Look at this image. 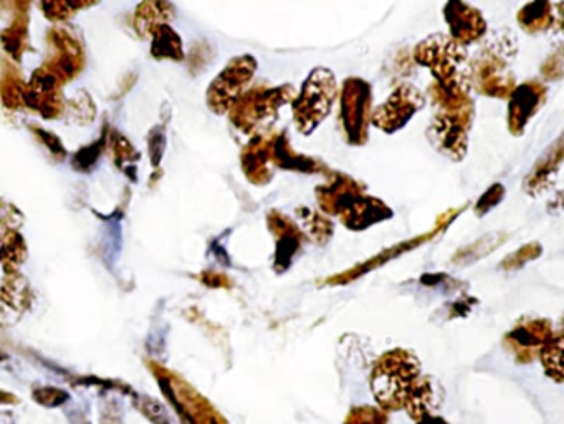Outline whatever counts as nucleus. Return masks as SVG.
<instances>
[{
  "mask_svg": "<svg viewBox=\"0 0 564 424\" xmlns=\"http://www.w3.org/2000/svg\"><path fill=\"white\" fill-rule=\"evenodd\" d=\"M421 374V361L411 351L395 348L382 355L371 374V390L379 406L384 411L404 410L405 400Z\"/></svg>",
  "mask_w": 564,
  "mask_h": 424,
  "instance_id": "nucleus-1",
  "label": "nucleus"
},
{
  "mask_svg": "<svg viewBox=\"0 0 564 424\" xmlns=\"http://www.w3.org/2000/svg\"><path fill=\"white\" fill-rule=\"evenodd\" d=\"M467 48L445 34L424 39L414 48V58L434 75L435 84L444 88H470V72L467 67Z\"/></svg>",
  "mask_w": 564,
  "mask_h": 424,
  "instance_id": "nucleus-2",
  "label": "nucleus"
},
{
  "mask_svg": "<svg viewBox=\"0 0 564 424\" xmlns=\"http://www.w3.org/2000/svg\"><path fill=\"white\" fill-rule=\"evenodd\" d=\"M517 47L514 39H503L498 35L485 51L478 52L471 62L470 87L485 97L510 98L514 88V75L508 68V62L513 58Z\"/></svg>",
  "mask_w": 564,
  "mask_h": 424,
  "instance_id": "nucleus-3",
  "label": "nucleus"
},
{
  "mask_svg": "<svg viewBox=\"0 0 564 424\" xmlns=\"http://www.w3.org/2000/svg\"><path fill=\"white\" fill-rule=\"evenodd\" d=\"M338 95L335 75L325 67L315 68L300 94L293 98V120L302 134H312L328 117Z\"/></svg>",
  "mask_w": 564,
  "mask_h": 424,
  "instance_id": "nucleus-4",
  "label": "nucleus"
},
{
  "mask_svg": "<svg viewBox=\"0 0 564 424\" xmlns=\"http://www.w3.org/2000/svg\"><path fill=\"white\" fill-rule=\"evenodd\" d=\"M295 97L296 90L293 85L243 91L229 110L230 123L242 133H253L260 124L273 120L280 108L292 104Z\"/></svg>",
  "mask_w": 564,
  "mask_h": 424,
  "instance_id": "nucleus-5",
  "label": "nucleus"
},
{
  "mask_svg": "<svg viewBox=\"0 0 564 424\" xmlns=\"http://www.w3.org/2000/svg\"><path fill=\"white\" fill-rule=\"evenodd\" d=\"M371 85L362 78H346L339 97V120L346 143L362 146L371 123Z\"/></svg>",
  "mask_w": 564,
  "mask_h": 424,
  "instance_id": "nucleus-6",
  "label": "nucleus"
},
{
  "mask_svg": "<svg viewBox=\"0 0 564 424\" xmlns=\"http://www.w3.org/2000/svg\"><path fill=\"white\" fill-rule=\"evenodd\" d=\"M257 67L259 64L252 55H240V57L232 58L207 88L206 101L210 111L216 115L229 113L237 98L247 90L252 81Z\"/></svg>",
  "mask_w": 564,
  "mask_h": 424,
  "instance_id": "nucleus-7",
  "label": "nucleus"
},
{
  "mask_svg": "<svg viewBox=\"0 0 564 424\" xmlns=\"http://www.w3.org/2000/svg\"><path fill=\"white\" fill-rule=\"evenodd\" d=\"M425 105V97L417 87L402 84L391 97L371 115V123L384 133L392 134L404 128Z\"/></svg>",
  "mask_w": 564,
  "mask_h": 424,
  "instance_id": "nucleus-8",
  "label": "nucleus"
},
{
  "mask_svg": "<svg viewBox=\"0 0 564 424\" xmlns=\"http://www.w3.org/2000/svg\"><path fill=\"white\" fill-rule=\"evenodd\" d=\"M474 123V115L441 113L437 111L429 127V140L435 150L454 161H460L467 153L468 131Z\"/></svg>",
  "mask_w": 564,
  "mask_h": 424,
  "instance_id": "nucleus-9",
  "label": "nucleus"
},
{
  "mask_svg": "<svg viewBox=\"0 0 564 424\" xmlns=\"http://www.w3.org/2000/svg\"><path fill=\"white\" fill-rule=\"evenodd\" d=\"M51 55L44 65L52 74L57 75L62 81H70L84 68V48L77 39L72 37L68 31L54 28L48 34Z\"/></svg>",
  "mask_w": 564,
  "mask_h": 424,
  "instance_id": "nucleus-10",
  "label": "nucleus"
},
{
  "mask_svg": "<svg viewBox=\"0 0 564 424\" xmlns=\"http://www.w3.org/2000/svg\"><path fill=\"white\" fill-rule=\"evenodd\" d=\"M62 85L64 81L52 74L47 68L42 67L35 72L32 80L22 94V101L29 107L37 110L39 113L47 118L57 117L64 108V97H62Z\"/></svg>",
  "mask_w": 564,
  "mask_h": 424,
  "instance_id": "nucleus-11",
  "label": "nucleus"
},
{
  "mask_svg": "<svg viewBox=\"0 0 564 424\" xmlns=\"http://www.w3.org/2000/svg\"><path fill=\"white\" fill-rule=\"evenodd\" d=\"M546 95V85L538 80H530L513 88L510 95V107H508V128L511 133L517 137L523 133L527 124L543 107Z\"/></svg>",
  "mask_w": 564,
  "mask_h": 424,
  "instance_id": "nucleus-12",
  "label": "nucleus"
},
{
  "mask_svg": "<svg viewBox=\"0 0 564 424\" xmlns=\"http://www.w3.org/2000/svg\"><path fill=\"white\" fill-rule=\"evenodd\" d=\"M444 19L451 37L458 44L468 45L484 39L487 34V21L478 9L471 8L465 0H447Z\"/></svg>",
  "mask_w": 564,
  "mask_h": 424,
  "instance_id": "nucleus-13",
  "label": "nucleus"
},
{
  "mask_svg": "<svg viewBox=\"0 0 564 424\" xmlns=\"http://www.w3.org/2000/svg\"><path fill=\"white\" fill-rule=\"evenodd\" d=\"M553 334V324L550 320L534 318V320H524L523 324L517 325L507 335L505 341L520 363H530L540 355L541 348Z\"/></svg>",
  "mask_w": 564,
  "mask_h": 424,
  "instance_id": "nucleus-14",
  "label": "nucleus"
},
{
  "mask_svg": "<svg viewBox=\"0 0 564 424\" xmlns=\"http://www.w3.org/2000/svg\"><path fill=\"white\" fill-rule=\"evenodd\" d=\"M267 221H269L270 231L276 238L275 271L282 274L289 271L293 259L302 248V231L292 219L286 218L279 210H270Z\"/></svg>",
  "mask_w": 564,
  "mask_h": 424,
  "instance_id": "nucleus-15",
  "label": "nucleus"
},
{
  "mask_svg": "<svg viewBox=\"0 0 564 424\" xmlns=\"http://www.w3.org/2000/svg\"><path fill=\"white\" fill-rule=\"evenodd\" d=\"M275 134H257L242 151V170L247 180L265 186L273 180L272 148Z\"/></svg>",
  "mask_w": 564,
  "mask_h": 424,
  "instance_id": "nucleus-16",
  "label": "nucleus"
},
{
  "mask_svg": "<svg viewBox=\"0 0 564 424\" xmlns=\"http://www.w3.org/2000/svg\"><path fill=\"white\" fill-rule=\"evenodd\" d=\"M339 221L351 231H365L376 222L392 218V209L378 197L358 194L345 209L339 213Z\"/></svg>",
  "mask_w": 564,
  "mask_h": 424,
  "instance_id": "nucleus-17",
  "label": "nucleus"
},
{
  "mask_svg": "<svg viewBox=\"0 0 564 424\" xmlns=\"http://www.w3.org/2000/svg\"><path fill=\"white\" fill-rule=\"evenodd\" d=\"M365 184L348 174H336L335 180L316 189V199L325 215L338 216L358 194L365 193Z\"/></svg>",
  "mask_w": 564,
  "mask_h": 424,
  "instance_id": "nucleus-18",
  "label": "nucleus"
},
{
  "mask_svg": "<svg viewBox=\"0 0 564 424\" xmlns=\"http://www.w3.org/2000/svg\"><path fill=\"white\" fill-rule=\"evenodd\" d=\"M28 292L24 279L15 271H6L4 281H0V324H12L21 317L28 307Z\"/></svg>",
  "mask_w": 564,
  "mask_h": 424,
  "instance_id": "nucleus-19",
  "label": "nucleus"
},
{
  "mask_svg": "<svg viewBox=\"0 0 564 424\" xmlns=\"http://www.w3.org/2000/svg\"><path fill=\"white\" fill-rule=\"evenodd\" d=\"M176 15V9L170 0H143L134 12V31L141 39L150 37L158 25L170 24Z\"/></svg>",
  "mask_w": 564,
  "mask_h": 424,
  "instance_id": "nucleus-20",
  "label": "nucleus"
},
{
  "mask_svg": "<svg viewBox=\"0 0 564 424\" xmlns=\"http://www.w3.org/2000/svg\"><path fill=\"white\" fill-rule=\"evenodd\" d=\"M272 161L275 166L282 167V170L300 171V173H318L323 167L319 161L295 153V150L290 146L289 137L285 133L275 134Z\"/></svg>",
  "mask_w": 564,
  "mask_h": 424,
  "instance_id": "nucleus-21",
  "label": "nucleus"
},
{
  "mask_svg": "<svg viewBox=\"0 0 564 424\" xmlns=\"http://www.w3.org/2000/svg\"><path fill=\"white\" fill-rule=\"evenodd\" d=\"M517 21L527 34L534 35L550 31L554 24V8L551 0H533L520 9Z\"/></svg>",
  "mask_w": 564,
  "mask_h": 424,
  "instance_id": "nucleus-22",
  "label": "nucleus"
},
{
  "mask_svg": "<svg viewBox=\"0 0 564 424\" xmlns=\"http://www.w3.org/2000/svg\"><path fill=\"white\" fill-rule=\"evenodd\" d=\"M435 404V390L431 377H421L415 381L405 400L404 410L415 421H424L431 417V410Z\"/></svg>",
  "mask_w": 564,
  "mask_h": 424,
  "instance_id": "nucleus-23",
  "label": "nucleus"
},
{
  "mask_svg": "<svg viewBox=\"0 0 564 424\" xmlns=\"http://www.w3.org/2000/svg\"><path fill=\"white\" fill-rule=\"evenodd\" d=\"M150 37L153 39L151 54L154 58H158V61H164V58L176 62L183 61V41L170 24L158 25L151 32Z\"/></svg>",
  "mask_w": 564,
  "mask_h": 424,
  "instance_id": "nucleus-24",
  "label": "nucleus"
},
{
  "mask_svg": "<svg viewBox=\"0 0 564 424\" xmlns=\"http://www.w3.org/2000/svg\"><path fill=\"white\" fill-rule=\"evenodd\" d=\"M100 4V0H41V9L45 19L51 22H65L82 11Z\"/></svg>",
  "mask_w": 564,
  "mask_h": 424,
  "instance_id": "nucleus-25",
  "label": "nucleus"
},
{
  "mask_svg": "<svg viewBox=\"0 0 564 424\" xmlns=\"http://www.w3.org/2000/svg\"><path fill=\"white\" fill-rule=\"evenodd\" d=\"M561 355H563V334L554 331L550 340L543 345L538 357L541 358L544 371L551 380L556 383H563V365H561Z\"/></svg>",
  "mask_w": 564,
  "mask_h": 424,
  "instance_id": "nucleus-26",
  "label": "nucleus"
},
{
  "mask_svg": "<svg viewBox=\"0 0 564 424\" xmlns=\"http://www.w3.org/2000/svg\"><path fill=\"white\" fill-rule=\"evenodd\" d=\"M305 225L308 226L310 235H312L313 238L328 241L329 236H332V225H329L323 216L316 215V213H312V210H308V215L305 216Z\"/></svg>",
  "mask_w": 564,
  "mask_h": 424,
  "instance_id": "nucleus-27",
  "label": "nucleus"
},
{
  "mask_svg": "<svg viewBox=\"0 0 564 424\" xmlns=\"http://www.w3.org/2000/svg\"><path fill=\"white\" fill-rule=\"evenodd\" d=\"M503 186H501V184H494V186H491L490 189H488L487 193H485L484 196L480 197V200H478L477 207H475V210H477V215H487L488 210H490L491 207L497 206V204L500 203L501 199H503Z\"/></svg>",
  "mask_w": 564,
  "mask_h": 424,
  "instance_id": "nucleus-28",
  "label": "nucleus"
},
{
  "mask_svg": "<svg viewBox=\"0 0 564 424\" xmlns=\"http://www.w3.org/2000/svg\"><path fill=\"white\" fill-rule=\"evenodd\" d=\"M355 411V414L351 413V416L348 417V421H356V423H381V421H386V416H381L378 411L371 410V407H358Z\"/></svg>",
  "mask_w": 564,
  "mask_h": 424,
  "instance_id": "nucleus-29",
  "label": "nucleus"
}]
</instances>
